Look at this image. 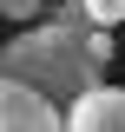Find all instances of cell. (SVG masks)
<instances>
[{
	"label": "cell",
	"instance_id": "1",
	"mask_svg": "<svg viewBox=\"0 0 125 132\" xmlns=\"http://www.w3.org/2000/svg\"><path fill=\"white\" fill-rule=\"evenodd\" d=\"M105 66H112V33L86 13V0H66L53 20H33V27H20L0 46V79L33 86L59 112L92 93Z\"/></svg>",
	"mask_w": 125,
	"mask_h": 132
},
{
	"label": "cell",
	"instance_id": "2",
	"mask_svg": "<svg viewBox=\"0 0 125 132\" xmlns=\"http://www.w3.org/2000/svg\"><path fill=\"white\" fill-rule=\"evenodd\" d=\"M0 132H66V112L53 99H40L33 86L0 79Z\"/></svg>",
	"mask_w": 125,
	"mask_h": 132
},
{
	"label": "cell",
	"instance_id": "3",
	"mask_svg": "<svg viewBox=\"0 0 125 132\" xmlns=\"http://www.w3.org/2000/svg\"><path fill=\"white\" fill-rule=\"evenodd\" d=\"M66 132H125V86H92L66 106Z\"/></svg>",
	"mask_w": 125,
	"mask_h": 132
},
{
	"label": "cell",
	"instance_id": "4",
	"mask_svg": "<svg viewBox=\"0 0 125 132\" xmlns=\"http://www.w3.org/2000/svg\"><path fill=\"white\" fill-rule=\"evenodd\" d=\"M40 7H46V0H0V13L20 20V27H33V20H40Z\"/></svg>",
	"mask_w": 125,
	"mask_h": 132
},
{
	"label": "cell",
	"instance_id": "5",
	"mask_svg": "<svg viewBox=\"0 0 125 132\" xmlns=\"http://www.w3.org/2000/svg\"><path fill=\"white\" fill-rule=\"evenodd\" d=\"M86 13H92L99 27H119L125 20V0H86Z\"/></svg>",
	"mask_w": 125,
	"mask_h": 132
}]
</instances>
